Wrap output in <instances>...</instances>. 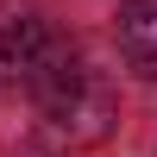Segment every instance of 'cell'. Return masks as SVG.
<instances>
[{"instance_id":"cell-2","label":"cell","mask_w":157,"mask_h":157,"mask_svg":"<svg viewBox=\"0 0 157 157\" xmlns=\"http://www.w3.org/2000/svg\"><path fill=\"white\" fill-rule=\"evenodd\" d=\"M63 38L38 19L32 6H13L0 0V88H32L44 75V63L57 57Z\"/></svg>"},{"instance_id":"cell-1","label":"cell","mask_w":157,"mask_h":157,"mask_svg":"<svg viewBox=\"0 0 157 157\" xmlns=\"http://www.w3.org/2000/svg\"><path fill=\"white\" fill-rule=\"evenodd\" d=\"M32 101H38V145L50 157L101 145L120 120V101H113L107 75L88 69L69 44H57V57L44 63V75L32 82Z\"/></svg>"},{"instance_id":"cell-3","label":"cell","mask_w":157,"mask_h":157,"mask_svg":"<svg viewBox=\"0 0 157 157\" xmlns=\"http://www.w3.org/2000/svg\"><path fill=\"white\" fill-rule=\"evenodd\" d=\"M120 57H126V69L157 82V0H126L120 6Z\"/></svg>"}]
</instances>
